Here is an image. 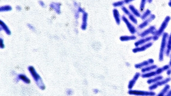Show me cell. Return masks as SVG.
Instances as JSON below:
<instances>
[{"instance_id":"33","label":"cell","mask_w":171,"mask_h":96,"mask_svg":"<svg viewBox=\"0 0 171 96\" xmlns=\"http://www.w3.org/2000/svg\"><path fill=\"white\" fill-rule=\"evenodd\" d=\"M39 5L41 6V7H43V8H45L46 7V5L45 4V3H44V2L41 1H39Z\"/></svg>"},{"instance_id":"27","label":"cell","mask_w":171,"mask_h":96,"mask_svg":"<svg viewBox=\"0 0 171 96\" xmlns=\"http://www.w3.org/2000/svg\"><path fill=\"white\" fill-rule=\"evenodd\" d=\"M18 77L20 79L26 83H30V79L25 75H20L18 76Z\"/></svg>"},{"instance_id":"6","label":"cell","mask_w":171,"mask_h":96,"mask_svg":"<svg viewBox=\"0 0 171 96\" xmlns=\"http://www.w3.org/2000/svg\"><path fill=\"white\" fill-rule=\"evenodd\" d=\"M155 18V15L152 14L148 18L144 20V21L140 24L138 26V28L139 29H142L145 28L146 26H147Z\"/></svg>"},{"instance_id":"28","label":"cell","mask_w":171,"mask_h":96,"mask_svg":"<svg viewBox=\"0 0 171 96\" xmlns=\"http://www.w3.org/2000/svg\"><path fill=\"white\" fill-rule=\"evenodd\" d=\"M147 2V0H141L140 8V10L141 12L144 11Z\"/></svg>"},{"instance_id":"23","label":"cell","mask_w":171,"mask_h":96,"mask_svg":"<svg viewBox=\"0 0 171 96\" xmlns=\"http://www.w3.org/2000/svg\"><path fill=\"white\" fill-rule=\"evenodd\" d=\"M156 75H157L156 72L155 71L149 72V73L148 72L145 74H142V75H141V76L142 78H148V77H152V76H156Z\"/></svg>"},{"instance_id":"2","label":"cell","mask_w":171,"mask_h":96,"mask_svg":"<svg viewBox=\"0 0 171 96\" xmlns=\"http://www.w3.org/2000/svg\"><path fill=\"white\" fill-rule=\"evenodd\" d=\"M28 70L38 86L42 90L44 89L45 87L42 82V79L40 76L37 74L33 66H30L28 67Z\"/></svg>"},{"instance_id":"3","label":"cell","mask_w":171,"mask_h":96,"mask_svg":"<svg viewBox=\"0 0 171 96\" xmlns=\"http://www.w3.org/2000/svg\"><path fill=\"white\" fill-rule=\"evenodd\" d=\"M169 36V35L167 32H164L163 34L159 55V60L161 62L163 61L164 54L166 52L165 51H166V46H167Z\"/></svg>"},{"instance_id":"44","label":"cell","mask_w":171,"mask_h":96,"mask_svg":"<svg viewBox=\"0 0 171 96\" xmlns=\"http://www.w3.org/2000/svg\"><path fill=\"white\" fill-rule=\"evenodd\" d=\"M169 65L170 66V67H171V55L170 61V62Z\"/></svg>"},{"instance_id":"15","label":"cell","mask_w":171,"mask_h":96,"mask_svg":"<svg viewBox=\"0 0 171 96\" xmlns=\"http://www.w3.org/2000/svg\"><path fill=\"white\" fill-rule=\"evenodd\" d=\"M128 8L131 14L136 17H140L141 14L140 12L132 4H130L128 6Z\"/></svg>"},{"instance_id":"7","label":"cell","mask_w":171,"mask_h":96,"mask_svg":"<svg viewBox=\"0 0 171 96\" xmlns=\"http://www.w3.org/2000/svg\"><path fill=\"white\" fill-rule=\"evenodd\" d=\"M156 30L155 26H152L148 29L144 30V31L139 33L138 35L142 38H145L149 34H153Z\"/></svg>"},{"instance_id":"43","label":"cell","mask_w":171,"mask_h":96,"mask_svg":"<svg viewBox=\"0 0 171 96\" xmlns=\"http://www.w3.org/2000/svg\"><path fill=\"white\" fill-rule=\"evenodd\" d=\"M153 0H147V2L149 3H152Z\"/></svg>"},{"instance_id":"39","label":"cell","mask_w":171,"mask_h":96,"mask_svg":"<svg viewBox=\"0 0 171 96\" xmlns=\"http://www.w3.org/2000/svg\"><path fill=\"white\" fill-rule=\"evenodd\" d=\"M93 91L94 93L96 94L98 93L99 92V90L97 89H94Z\"/></svg>"},{"instance_id":"24","label":"cell","mask_w":171,"mask_h":96,"mask_svg":"<svg viewBox=\"0 0 171 96\" xmlns=\"http://www.w3.org/2000/svg\"><path fill=\"white\" fill-rule=\"evenodd\" d=\"M12 9V6L9 5H4L0 7V11L1 12L10 11Z\"/></svg>"},{"instance_id":"38","label":"cell","mask_w":171,"mask_h":96,"mask_svg":"<svg viewBox=\"0 0 171 96\" xmlns=\"http://www.w3.org/2000/svg\"><path fill=\"white\" fill-rule=\"evenodd\" d=\"M74 7H77V8H78L79 6L78 4L77 3V2H74Z\"/></svg>"},{"instance_id":"32","label":"cell","mask_w":171,"mask_h":96,"mask_svg":"<svg viewBox=\"0 0 171 96\" xmlns=\"http://www.w3.org/2000/svg\"><path fill=\"white\" fill-rule=\"evenodd\" d=\"M80 17V13L78 12L77 11L74 13V17L76 19H77L79 18Z\"/></svg>"},{"instance_id":"9","label":"cell","mask_w":171,"mask_h":96,"mask_svg":"<svg viewBox=\"0 0 171 96\" xmlns=\"http://www.w3.org/2000/svg\"><path fill=\"white\" fill-rule=\"evenodd\" d=\"M170 78H166L164 80H161L155 83L152 86H150L149 87V89L151 90H154L160 86H162V85H165V84L167 83L168 82H169L171 80Z\"/></svg>"},{"instance_id":"21","label":"cell","mask_w":171,"mask_h":96,"mask_svg":"<svg viewBox=\"0 0 171 96\" xmlns=\"http://www.w3.org/2000/svg\"><path fill=\"white\" fill-rule=\"evenodd\" d=\"M157 68V66L156 65H153L150 66H146L142 68L141 70V71L143 73H147L151 71V70L154 69H155Z\"/></svg>"},{"instance_id":"30","label":"cell","mask_w":171,"mask_h":96,"mask_svg":"<svg viewBox=\"0 0 171 96\" xmlns=\"http://www.w3.org/2000/svg\"><path fill=\"white\" fill-rule=\"evenodd\" d=\"M121 9L122 11L124 13L125 15H127V16H128L131 13L129 9L127 8L126 7L124 6H123L122 7H121Z\"/></svg>"},{"instance_id":"36","label":"cell","mask_w":171,"mask_h":96,"mask_svg":"<svg viewBox=\"0 0 171 96\" xmlns=\"http://www.w3.org/2000/svg\"><path fill=\"white\" fill-rule=\"evenodd\" d=\"M27 26H28V28H30V29H31V30H33V31L35 30V28L32 26H31V25H30V24H28Z\"/></svg>"},{"instance_id":"34","label":"cell","mask_w":171,"mask_h":96,"mask_svg":"<svg viewBox=\"0 0 171 96\" xmlns=\"http://www.w3.org/2000/svg\"><path fill=\"white\" fill-rule=\"evenodd\" d=\"M125 4H128L136 0H123Z\"/></svg>"},{"instance_id":"20","label":"cell","mask_w":171,"mask_h":96,"mask_svg":"<svg viewBox=\"0 0 171 96\" xmlns=\"http://www.w3.org/2000/svg\"><path fill=\"white\" fill-rule=\"evenodd\" d=\"M151 15H152V12L149 9H147L145 11H144L143 14L141 15L140 18L142 20H144L148 18V17H149Z\"/></svg>"},{"instance_id":"14","label":"cell","mask_w":171,"mask_h":96,"mask_svg":"<svg viewBox=\"0 0 171 96\" xmlns=\"http://www.w3.org/2000/svg\"><path fill=\"white\" fill-rule=\"evenodd\" d=\"M152 40H153V37H152L143 38L142 39L136 41L134 43L135 46L136 47H139L140 46H142L146 42H148Z\"/></svg>"},{"instance_id":"19","label":"cell","mask_w":171,"mask_h":96,"mask_svg":"<svg viewBox=\"0 0 171 96\" xmlns=\"http://www.w3.org/2000/svg\"><path fill=\"white\" fill-rule=\"evenodd\" d=\"M171 51V33L170 35L169 36L167 44V50H166V54L167 56L169 55Z\"/></svg>"},{"instance_id":"10","label":"cell","mask_w":171,"mask_h":96,"mask_svg":"<svg viewBox=\"0 0 171 96\" xmlns=\"http://www.w3.org/2000/svg\"><path fill=\"white\" fill-rule=\"evenodd\" d=\"M140 76L141 75L140 73L137 72L136 73L132 79L129 81L128 86V89H132Z\"/></svg>"},{"instance_id":"42","label":"cell","mask_w":171,"mask_h":96,"mask_svg":"<svg viewBox=\"0 0 171 96\" xmlns=\"http://www.w3.org/2000/svg\"><path fill=\"white\" fill-rule=\"evenodd\" d=\"M168 5L169 6L171 7V0H170L169 2L168 3Z\"/></svg>"},{"instance_id":"37","label":"cell","mask_w":171,"mask_h":96,"mask_svg":"<svg viewBox=\"0 0 171 96\" xmlns=\"http://www.w3.org/2000/svg\"><path fill=\"white\" fill-rule=\"evenodd\" d=\"M16 9L18 11H20L22 10V7H20V6L19 5H17L16 7Z\"/></svg>"},{"instance_id":"16","label":"cell","mask_w":171,"mask_h":96,"mask_svg":"<svg viewBox=\"0 0 171 96\" xmlns=\"http://www.w3.org/2000/svg\"><path fill=\"white\" fill-rule=\"evenodd\" d=\"M50 6L51 8L54 10L57 14H61V4L60 3H52L50 4Z\"/></svg>"},{"instance_id":"29","label":"cell","mask_w":171,"mask_h":96,"mask_svg":"<svg viewBox=\"0 0 171 96\" xmlns=\"http://www.w3.org/2000/svg\"><path fill=\"white\" fill-rule=\"evenodd\" d=\"M170 86L169 85H166L165 87L160 92L158 95H164L165 93H167L168 91L169 90Z\"/></svg>"},{"instance_id":"18","label":"cell","mask_w":171,"mask_h":96,"mask_svg":"<svg viewBox=\"0 0 171 96\" xmlns=\"http://www.w3.org/2000/svg\"><path fill=\"white\" fill-rule=\"evenodd\" d=\"M0 25H1V29H3L4 30L6 33L8 35H10L11 34V32L9 28H8V27H7V25H6L3 21L2 20H1L0 21Z\"/></svg>"},{"instance_id":"22","label":"cell","mask_w":171,"mask_h":96,"mask_svg":"<svg viewBox=\"0 0 171 96\" xmlns=\"http://www.w3.org/2000/svg\"><path fill=\"white\" fill-rule=\"evenodd\" d=\"M163 77L162 76H159L157 77H155L153 79H149L147 81V82L148 83L151 84L152 83H155L159 81L163 80Z\"/></svg>"},{"instance_id":"26","label":"cell","mask_w":171,"mask_h":96,"mask_svg":"<svg viewBox=\"0 0 171 96\" xmlns=\"http://www.w3.org/2000/svg\"><path fill=\"white\" fill-rule=\"evenodd\" d=\"M128 18L129 20L132 22L133 23L135 24V25H137L138 23V21L136 18V16L133 15L131 13L130 15H128Z\"/></svg>"},{"instance_id":"40","label":"cell","mask_w":171,"mask_h":96,"mask_svg":"<svg viewBox=\"0 0 171 96\" xmlns=\"http://www.w3.org/2000/svg\"><path fill=\"white\" fill-rule=\"evenodd\" d=\"M167 94L166 95H171V90H170V91H168V92L167 93Z\"/></svg>"},{"instance_id":"41","label":"cell","mask_w":171,"mask_h":96,"mask_svg":"<svg viewBox=\"0 0 171 96\" xmlns=\"http://www.w3.org/2000/svg\"><path fill=\"white\" fill-rule=\"evenodd\" d=\"M171 73V69L170 70L168 69L167 72V74L168 75H170Z\"/></svg>"},{"instance_id":"12","label":"cell","mask_w":171,"mask_h":96,"mask_svg":"<svg viewBox=\"0 0 171 96\" xmlns=\"http://www.w3.org/2000/svg\"><path fill=\"white\" fill-rule=\"evenodd\" d=\"M154 63V61L152 59H150L147 61H144L142 63L136 64L135 65V68L138 69L141 68V67H146L148 65H151Z\"/></svg>"},{"instance_id":"35","label":"cell","mask_w":171,"mask_h":96,"mask_svg":"<svg viewBox=\"0 0 171 96\" xmlns=\"http://www.w3.org/2000/svg\"><path fill=\"white\" fill-rule=\"evenodd\" d=\"M0 42H1V47L2 49H3L4 47V43H3V40H2V38L1 39Z\"/></svg>"},{"instance_id":"8","label":"cell","mask_w":171,"mask_h":96,"mask_svg":"<svg viewBox=\"0 0 171 96\" xmlns=\"http://www.w3.org/2000/svg\"><path fill=\"white\" fill-rule=\"evenodd\" d=\"M88 18V15L86 12H84L82 14V22L81 26V28L82 30H85L87 28Z\"/></svg>"},{"instance_id":"1","label":"cell","mask_w":171,"mask_h":96,"mask_svg":"<svg viewBox=\"0 0 171 96\" xmlns=\"http://www.w3.org/2000/svg\"><path fill=\"white\" fill-rule=\"evenodd\" d=\"M171 20V17L167 16L165 17L158 30H156L153 34V40H156L162 35L163 34L165 28L167 27L169 22Z\"/></svg>"},{"instance_id":"13","label":"cell","mask_w":171,"mask_h":96,"mask_svg":"<svg viewBox=\"0 0 171 96\" xmlns=\"http://www.w3.org/2000/svg\"><path fill=\"white\" fill-rule=\"evenodd\" d=\"M113 15L116 23L119 25L121 22V17L119 10L116 8H114L113 10Z\"/></svg>"},{"instance_id":"4","label":"cell","mask_w":171,"mask_h":96,"mask_svg":"<svg viewBox=\"0 0 171 96\" xmlns=\"http://www.w3.org/2000/svg\"><path fill=\"white\" fill-rule=\"evenodd\" d=\"M121 19L125 24L127 28L131 34L134 35L137 32L136 28L131 23L129 19L125 16H122Z\"/></svg>"},{"instance_id":"17","label":"cell","mask_w":171,"mask_h":96,"mask_svg":"<svg viewBox=\"0 0 171 96\" xmlns=\"http://www.w3.org/2000/svg\"><path fill=\"white\" fill-rule=\"evenodd\" d=\"M136 39L137 37L134 35H132L130 36H121L119 38L120 40L122 42H126V41L135 40H136Z\"/></svg>"},{"instance_id":"11","label":"cell","mask_w":171,"mask_h":96,"mask_svg":"<svg viewBox=\"0 0 171 96\" xmlns=\"http://www.w3.org/2000/svg\"><path fill=\"white\" fill-rule=\"evenodd\" d=\"M153 44L152 42H149L148 43L144 45H142V46L139 47H137L134 48L132 50V52L133 53H136L137 52H143L145 51L146 49L148 48L151 47V46Z\"/></svg>"},{"instance_id":"25","label":"cell","mask_w":171,"mask_h":96,"mask_svg":"<svg viewBox=\"0 0 171 96\" xmlns=\"http://www.w3.org/2000/svg\"><path fill=\"white\" fill-rule=\"evenodd\" d=\"M125 4L124 1H120L113 3L112 5L115 8H117V7H121L124 6Z\"/></svg>"},{"instance_id":"31","label":"cell","mask_w":171,"mask_h":96,"mask_svg":"<svg viewBox=\"0 0 171 96\" xmlns=\"http://www.w3.org/2000/svg\"><path fill=\"white\" fill-rule=\"evenodd\" d=\"M77 11L80 13H80H81V14H83V13H84V12H85L84 9L82 8L81 7H80V6H79V7H78Z\"/></svg>"},{"instance_id":"5","label":"cell","mask_w":171,"mask_h":96,"mask_svg":"<svg viewBox=\"0 0 171 96\" xmlns=\"http://www.w3.org/2000/svg\"><path fill=\"white\" fill-rule=\"evenodd\" d=\"M128 93L130 95L137 96L154 95L155 93L152 91H146L142 90H132L129 89Z\"/></svg>"}]
</instances>
